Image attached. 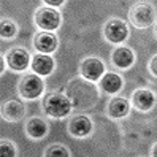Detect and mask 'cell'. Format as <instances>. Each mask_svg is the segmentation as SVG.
Listing matches in <instances>:
<instances>
[{
    "label": "cell",
    "mask_w": 157,
    "mask_h": 157,
    "mask_svg": "<svg viewBox=\"0 0 157 157\" xmlns=\"http://www.w3.org/2000/svg\"><path fill=\"white\" fill-rule=\"evenodd\" d=\"M155 33H157V25H155Z\"/></svg>",
    "instance_id": "23"
},
{
    "label": "cell",
    "mask_w": 157,
    "mask_h": 157,
    "mask_svg": "<svg viewBox=\"0 0 157 157\" xmlns=\"http://www.w3.org/2000/svg\"><path fill=\"white\" fill-rule=\"evenodd\" d=\"M81 75L87 81H97L105 75L103 62L97 57H87L81 63Z\"/></svg>",
    "instance_id": "5"
},
{
    "label": "cell",
    "mask_w": 157,
    "mask_h": 157,
    "mask_svg": "<svg viewBox=\"0 0 157 157\" xmlns=\"http://www.w3.org/2000/svg\"><path fill=\"white\" fill-rule=\"evenodd\" d=\"M2 116H3V119H6V121H10V122L19 121L24 116V105L17 100L6 101L2 106Z\"/></svg>",
    "instance_id": "12"
},
{
    "label": "cell",
    "mask_w": 157,
    "mask_h": 157,
    "mask_svg": "<svg viewBox=\"0 0 157 157\" xmlns=\"http://www.w3.org/2000/svg\"><path fill=\"white\" fill-rule=\"evenodd\" d=\"M155 103V95L147 89H140L133 94V106L140 111H149Z\"/></svg>",
    "instance_id": "11"
},
{
    "label": "cell",
    "mask_w": 157,
    "mask_h": 157,
    "mask_svg": "<svg viewBox=\"0 0 157 157\" xmlns=\"http://www.w3.org/2000/svg\"><path fill=\"white\" fill-rule=\"evenodd\" d=\"M128 35V29H127V24L119 21V19H113L109 21L105 27V36L108 41L111 43H122Z\"/></svg>",
    "instance_id": "7"
},
{
    "label": "cell",
    "mask_w": 157,
    "mask_h": 157,
    "mask_svg": "<svg viewBox=\"0 0 157 157\" xmlns=\"http://www.w3.org/2000/svg\"><path fill=\"white\" fill-rule=\"evenodd\" d=\"M16 25L11 21H2V29H0V35L3 38H13L16 35Z\"/></svg>",
    "instance_id": "17"
},
{
    "label": "cell",
    "mask_w": 157,
    "mask_h": 157,
    "mask_svg": "<svg viewBox=\"0 0 157 157\" xmlns=\"http://www.w3.org/2000/svg\"><path fill=\"white\" fill-rule=\"evenodd\" d=\"M130 21L135 27L138 29H143V27H147L149 24H152L154 21V10L146 5V3H141V5H136L130 10Z\"/></svg>",
    "instance_id": "4"
},
{
    "label": "cell",
    "mask_w": 157,
    "mask_h": 157,
    "mask_svg": "<svg viewBox=\"0 0 157 157\" xmlns=\"http://www.w3.org/2000/svg\"><path fill=\"white\" fill-rule=\"evenodd\" d=\"M0 151H2V155L5 157H13V155H16V147L10 143V141H6V140H3L2 143H0Z\"/></svg>",
    "instance_id": "19"
},
{
    "label": "cell",
    "mask_w": 157,
    "mask_h": 157,
    "mask_svg": "<svg viewBox=\"0 0 157 157\" xmlns=\"http://www.w3.org/2000/svg\"><path fill=\"white\" fill-rule=\"evenodd\" d=\"M152 155H155V157H157V144L152 147Z\"/></svg>",
    "instance_id": "22"
},
{
    "label": "cell",
    "mask_w": 157,
    "mask_h": 157,
    "mask_svg": "<svg viewBox=\"0 0 157 157\" xmlns=\"http://www.w3.org/2000/svg\"><path fill=\"white\" fill-rule=\"evenodd\" d=\"M63 2L65 0H44V3L49 6H60V5H63Z\"/></svg>",
    "instance_id": "20"
},
{
    "label": "cell",
    "mask_w": 157,
    "mask_h": 157,
    "mask_svg": "<svg viewBox=\"0 0 157 157\" xmlns=\"http://www.w3.org/2000/svg\"><path fill=\"white\" fill-rule=\"evenodd\" d=\"M32 68L33 71L36 73V75L40 76H46L49 75V73H52L54 70V60L51 56H48V54H36V56L32 59Z\"/></svg>",
    "instance_id": "10"
},
{
    "label": "cell",
    "mask_w": 157,
    "mask_h": 157,
    "mask_svg": "<svg viewBox=\"0 0 157 157\" xmlns=\"http://www.w3.org/2000/svg\"><path fill=\"white\" fill-rule=\"evenodd\" d=\"M43 89H44V82L36 73L24 76L22 81L19 82V94L22 98H27V100L38 98L43 94Z\"/></svg>",
    "instance_id": "2"
},
{
    "label": "cell",
    "mask_w": 157,
    "mask_h": 157,
    "mask_svg": "<svg viewBox=\"0 0 157 157\" xmlns=\"http://www.w3.org/2000/svg\"><path fill=\"white\" fill-rule=\"evenodd\" d=\"M43 109L48 116L56 117V119H62V117L70 114L71 101H70L68 97L62 95V94H51V95H48L44 98Z\"/></svg>",
    "instance_id": "1"
},
{
    "label": "cell",
    "mask_w": 157,
    "mask_h": 157,
    "mask_svg": "<svg viewBox=\"0 0 157 157\" xmlns=\"http://www.w3.org/2000/svg\"><path fill=\"white\" fill-rule=\"evenodd\" d=\"M122 87V78L116 73H106L101 78V89L108 94H116Z\"/></svg>",
    "instance_id": "16"
},
{
    "label": "cell",
    "mask_w": 157,
    "mask_h": 157,
    "mask_svg": "<svg viewBox=\"0 0 157 157\" xmlns=\"http://www.w3.org/2000/svg\"><path fill=\"white\" fill-rule=\"evenodd\" d=\"M128 109H130V105L128 101L122 97H114L113 100H109L108 103V114L113 119H122L128 114Z\"/></svg>",
    "instance_id": "13"
},
{
    "label": "cell",
    "mask_w": 157,
    "mask_h": 157,
    "mask_svg": "<svg viewBox=\"0 0 157 157\" xmlns=\"http://www.w3.org/2000/svg\"><path fill=\"white\" fill-rule=\"evenodd\" d=\"M151 71L157 76V57H154V59L151 60Z\"/></svg>",
    "instance_id": "21"
},
{
    "label": "cell",
    "mask_w": 157,
    "mask_h": 157,
    "mask_svg": "<svg viewBox=\"0 0 157 157\" xmlns=\"http://www.w3.org/2000/svg\"><path fill=\"white\" fill-rule=\"evenodd\" d=\"M68 132L75 138H84L92 132V121L87 116H75L68 124Z\"/></svg>",
    "instance_id": "8"
},
{
    "label": "cell",
    "mask_w": 157,
    "mask_h": 157,
    "mask_svg": "<svg viewBox=\"0 0 157 157\" xmlns=\"http://www.w3.org/2000/svg\"><path fill=\"white\" fill-rule=\"evenodd\" d=\"M35 22L44 32L56 30L60 24V14L52 8H40L35 14Z\"/></svg>",
    "instance_id": "3"
},
{
    "label": "cell",
    "mask_w": 157,
    "mask_h": 157,
    "mask_svg": "<svg viewBox=\"0 0 157 157\" xmlns=\"http://www.w3.org/2000/svg\"><path fill=\"white\" fill-rule=\"evenodd\" d=\"M25 132H27V135H29L30 138L38 140V138H43L46 133H48V124H46L43 119L33 117V119H30V121L27 122Z\"/></svg>",
    "instance_id": "14"
},
{
    "label": "cell",
    "mask_w": 157,
    "mask_h": 157,
    "mask_svg": "<svg viewBox=\"0 0 157 157\" xmlns=\"http://www.w3.org/2000/svg\"><path fill=\"white\" fill-rule=\"evenodd\" d=\"M46 155H48V157H54V155L67 157V155H70V151L67 149L65 146L56 144V146H51V147H48V149H46Z\"/></svg>",
    "instance_id": "18"
},
{
    "label": "cell",
    "mask_w": 157,
    "mask_h": 157,
    "mask_svg": "<svg viewBox=\"0 0 157 157\" xmlns=\"http://www.w3.org/2000/svg\"><path fill=\"white\" fill-rule=\"evenodd\" d=\"M133 60H135V56L128 48H117L113 52V62L119 68H128L133 63Z\"/></svg>",
    "instance_id": "15"
},
{
    "label": "cell",
    "mask_w": 157,
    "mask_h": 157,
    "mask_svg": "<svg viewBox=\"0 0 157 157\" xmlns=\"http://www.w3.org/2000/svg\"><path fill=\"white\" fill-rule=\"evenodd\" d=\"M8 67L14 71H24L27 67L30 65V56L24 48H14L8 52L6 56Z\"/></svg>",
    "instance_id": "6"
},
{
    "label": "cell",
    "mask_w": 157,
    "mask_h": 157,
    "mask_svg": "<svg viewBox=\"0 0 157 157\" xmlns=\"http://www.w3.org/2000/svg\"><path fill=\"white\" fill-rule=\"evenodd\" d=\"M33 44H35V48L36 51H40L43 54H49L52 51H56L57 48V36L56 35H52L49 32H40V33H36L35 35V40H33Z\"/></svg>",
    "instance_id": "9"
}]
</instances>
